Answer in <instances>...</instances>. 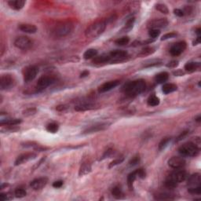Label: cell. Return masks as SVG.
Masks as SVG:
<instances>
[{
	"label": "cell",
	"instance_id": "cell-1",
	"mask_svg": "<svg viewBox=\"0 0 201 201\" xmlns=\"http://www.w3.org/2000/svg\"><path fill=\"white\" fill-rule=\"evenodd\" d=\"M146 88V84L143 80H137L128 82L124 85L123 91L124 94L128 97H136L144 92Z\"/></svg>",
	"mask_w": 201,
	"mask_h": 201
},
{
	"label": "cell",
	"instance_id": "cell-2",
	"mask_svg": "<svg viewBox=\"0 0 201 201\" xmlns=\"http://www.w3.org/2000/svg\"><path fill=\"white\" fill-rule=\"evenodd\" d=\"M106 28V22L103 20H97L86 29L85 35L87 38L95 39L100 36Z\"/></svg>",
	"mask_w": 201,
	"mask_h": 201
},
{
	"label": "cell",
	"instance_id": "cell-3",
	"mask_svg": "<svg viewBox=\"0 0 201 201\" xmlns=\"http://www.w3.org/2000/svg\"><path fill=\"white\" fill-rule=\"evenodd\" d=\"M74 25L71 21H63L58 24L53 30V34L58 38L67 36L73 31Z\"/></svg>",
	"mask_w": 201,
	"mask_h": 201
},
{
	"label": "cell",
	"instance_id": "cell-4",
	"mask_svg": "<svg viewBox=\"0 0 201 201\" xmlns=\"http://www.w3.org/2000/svg\"><path fill=\"white\" fill-rule=\"evenodd\" d=\"M178 152L182 156L195 157L199 154V148L196 146L193 142H187V143L183 144L179 147Z\"/></svg>",
	"mask_w": 201,
	"mask_h": 201
},
{
	"label": "cell",
	"instance_id": "cell-5",
	"mask_svg": "<svg viewBox=\"0 0 201 201\" xmlns=\"http://www.w3.org/2000/svg\"><path fill=\"white\" fill-rule=\"evenodd\" d=\"M33 45V41L25 35H21V36L17 37L14 40V46L17 49L23 50H27L30 49Z\"/></svg>",
	"mask_w": 201,
	"mask_h": 201
},
{
	"label": "cell",
	"instance_id": "cell-6",
	"mask_svg": "<svg viewBox=\"0 0 201 201\" xmlns=\"http://www.w3.org/2000/svg\"><path fill=\"white\" fill-rule=\"evenodd\" d=\"M16 84V80L13 76L9 74L2 75L0 80V88L2 91L13 88Z\"/></svg>",
	"mask_w": 201,
	"mask_h": 201
},
{
	"label": "cell",
	"instance_id": "cell-7",
	"mask_svg": "<svg viewBox=\"0 0 201 201\" xmlns=\"http://www.w3.org/2000/svg\"><path fill=\"white\" fill-rule=\"evenodd\" d=\"M39 73L38 67L35 65H30L28 66L24 69L23 72V77L24 81L25 83H30V82L33 81L35 79Z\"/></svg>",
	"mask_w": 201,
	"mask_h": 201
},
{
	"label": "cell",
	"instance_id": "cell-8",
	"mask_svg": "<svg viewBox=\"0 0 201 201\" xmlns=\"http://www.w3.org/2000/svg\"><path fill=\"white\" fill-rule=\"evenodd\" d=\"M187 178V173L185 170H182V169H176L173 172L170 173L167 178L172 180L173 181L176 182L177 184L182 182L185 181Z\"/></svg>",
	"mask_w": 201,
	"mask_h": 201
},
{
	"label": "cell",
	"instance_id": "cell-9",
	"mask_svg": "<svg viewBox=\"0 0 201 201\" xmlns=\"http://www.w3.org/2000/svg\"><path fill=\"white\" fill-rule=\"evenodd\" d=\"M55 79L52 76H41L37 81V89L38 90H43L51 84H54Z\"/></svg>",
	"mask_w": 201,
	"mask_h": 201
},
{
	"label": "cell",
	"instance_id": "cell-10",
	"mask_svg": "<svg viewBox=\"0 0 201 201\" xmlns=\"http://www.w3.org/2000/svg\"><path fill=\"white\" fill-rule=\"evenodd\" d=\"M168 25V20L167 18H158L152 20L148 23V28L149 29H159L164 28Z\"/></svg>",
	"mask_w": 201,
	"mask_h": 201
},
{
	"label": "cell",
	"instance_id": "cell-11",
	"mask_svg": "<svg viewBox=\"0 0 201 201\" xmlns=\"http://www.w3.org/2000/svg\"><path fill=\"white\" fill-rule=\"evenodd\" d=\"M169 167L174 169H181L185 165V160L181 156H173L168 160Z\"/></svg>",
	"mask_w": 201,
	"mask_h": 201
},
{
	"label": "cell",
	"instance_id": "cell-12",
	"mask_svg": "<svg viewBox=\"0 0 201 201\" xmlns=\"http://www.w3.org/2000/svg\"><path fill=\"white\" fill-rule=\"evenodd\" d=\"M186 43L184 42V41H181V42H178L177 43H174L172 47H170V54L174 57L178 56L186 49Z\"/></svg>",
	"mask_w": 201,
	"mask_h": 201
},
{
	"label": "cell",
	"instance_id": "cell-13",
	"mask_svg": "<svg viewBox=\"0 0 201 201\" xmlns=\"http://www.w3.org/2000/svg\"><path fill=\"white\" fill-rule=\"evenodd\" d=\"M109 56L111 58V61L113 62H120L123 61L127 58V52L122 50H113L109 54Z\"/></svg>",
	"mask_w": 201,
	"mask_h": 201
},
{
	"label": "cell",
	"instance_id": "cell-14",
	"mask_svg": "<svg viewBox=\"0 0 201 201\" xmlns=\"http://www.w3.org/2000/svg\"><path fill=\"white\" fill-rule=\"evenodd\" d=\"M109 124L108 123H98V124H95V125L91 126L90 127L87 128L84 132L82 133L83 134H93V133H97L99 131H105V129H107L109 127Z\"/></svg>",
	"mask_w": 201,
	"mask_h": 201
},
{
	"label": "cell",
	"instance_id": "cell-15",
	"mask_svg": "<svg viewBox=\"0 0 201 201\" xmlns=\"http://www.w3.org/2000/svg\"><path fill=\"white\" fill-rule=\"evenodd\" d=\"M35 157H36V154H35V153H33V152H26V153L20 155L17 158L14 162V165L15 166H19V165L23 164V163H26V162L29 161V160H31V159H35Z\"/></svg>",
	"mask_w": 201,
	"mask_h": 201
},
{
	"label": "cell",
	"instance_id": "cell-16",
	"mask_svg": "<svg viewBox=\"0 0 201 201\" xmlns=\"http://www.w3.org/2000/svg\"><path fill=\"white\" fill-rule=\"evenodd\" d=\"M47 182H48V178L47 177H42L33 180L30 184V186L34 190H40L47 185Z\"/></svg>",
	"mask_w": 201,
	"mask_h": 201
},
{
	"label": "cell",
	"instance_id": "cell-17",
	"mask_svg": "<svg viewBox=\"0 0 201 201\" xmlns=\"http://www.w3.org/2000/svg\"><path fill=\"white\" fill-rule=\"evenodd\" d=\"M120 82L119 80H112V81L106 82L105 84H102L101 87L98 88V91L100 93H105L108 91H111V90L114 89L115 87H117L120 84Z\"/></svg>",
	"mask_w": 201,
	"mask_h": 201
},
{
	"label": "cell",
	"instance_id": "cell-18",
	"mask_svg": "<svg viewBox=\"0 0 201 201\" xmlns=\"http://www.w3.org/2000/svg\"><path fill=\"white\" fill-rule=\"evenodd\" d=\"M100 106L97 104H91V103H85L82 105H76L75 107V110L77 112H85V111L90 110H95V109H99Z\"/></svg>",
	"mask_w": 201,
	"mask_h": 201
},
{
	"label": "cell",
	"instance_id": "cell-19",
	"mask_svg": "<svg viewBox=\"0 0 201 201\" xmlns=\"http://www.w3.org/2000/svg\"><path fill=\"white\" fill-rule=\"evenodd\" d=\"M201 178L199 173L193 174L188 178V185L189 187H199L200 186Z\"/></svg>",
	"mask_w": 201,
	"mask_h": 201
},
{
	"label": "cell",
	"instance_id": "cell-20",
	"mask_svg": "<svg viewBox=\"0 0 201 201\" xmlns=\"http://www.w3.org/2000/svg\"><path fill=\"white\" fill-rule=\"evenodd\" d=\"M18 28L23 32L28 33V34H34L37 32L36 26L31 24H19Z\"/></svg>",
	"mask_w": 201,
	"mask_h": 201
},
{
	"label": "cell",
	"instance_id": "cell-21",
	"mask_svg": "<svg viewBox=\"0 0 201 201\" xmlns=\"http://www.w3.org/2000/svg\"><path fill=\"white\" fill-rule=\"evenodd\" d=\"M26 2L24 0H11L8 1V5L10 8L15 9V10H20L24 6Z\"/></svg>",
	"mask_w": 201,
	"mask_h": 201
},
{
	"label": "cell",
	"instance_id": "cell-22",
	"mask_svg": "<svg viewBox=\"0 0 201 201\" xmlns=\"http://www.w3.org/2000/svg\"><path fill=\"white\" fill-rule=\"evenodd\" d=\"M91 165L89 162H84L82 163L81 167L80 168V171H79V175L80 177L82 176H84L86 174H88L89 173L91 172Z\"/></svg>",
	"mask_w": 201,
	"mask_h": 201
},
{
	"label": "cell",
	"instance_id": "cell-23",
	"mask_svg": "<svg viewBox=\"0 0 201 201\" xmlns=\"http://www.w3.org/2000/svg\"><path fill=\"white\" fill-rule=\"evenodd\" d=\"M111 61V58L109 54H102L99 56H96L93 59V63L94 64H104L107 62Z\"/></svg>",
	"mask_w": 201,
	"mask_h": 201
},
{
	"label": "cell",
	"instance_id": "cell-24",
	"mask_svg": "<svg viewBox=\"0 0 201 201\" xmlns=\"http://www.w3.org/2000/svg\"><path fill=\"white\" fill-rule=\"evenodd\" d=\"M22 120H19V119H6V120L2 119L1 122H0V124L2 127H4V126H17L20 124Z\"/></svg>",
	"mask_w": 201,
	"mask_h": 201
},
{
	"label": "cell",
	"instance_id": "cell-25",
	"mask_svg": "<svg viewBox=\"0 0 201 201\" xmlns=\"http://www.w3.org/2000/svg\"><path fill=\"white\" fill-rule=\"evenodd\" d=\"M178 89V87L176 84H163V87H162V91L163 92V94H168L170 93H173L174 91H177Z\"/></svg>",
	"mask_w": 201,
	"mask_h": 201
},
{
	"label": "cell",
	"instance_id": "cell-26",
	"mask_svg": "<svg viewBox=\"0 0 201 201\" xmlns=\"http://www.w3.org/2000/svg\"><path fill=\"white\" fill-rule=\"evenodd\" d=\"M169 78V74L166 72H162V73H159L155 76V81L157 83V84H164L165 82H167Z\"/></svg>",
	"mask_w": 201,
	"mask_h": 201
},
{
	"label": "cell",
	"instance_id": "cell-27",
	"mask_svg": "<svg viewBox=\"0 0 201 201\" xmlns=\"http://www.w3.org/2000/svg\"><path fill=\"white\" fill-rule=\"evenodd\" d=\"M199 66H200V64L199 62H187L185 65V69L188 73H193L196 69H199Z\"/></svg>",
	"mask_w": 201,
	"mask_h": 201
},
{
	"label": "cell",
	"instance_id": "cell-28",
	"mask_svg": "<svg viewBox=\"0 0 201 201\" xmlns=\"http://www.w3.org/2000/svg\"><path fill=\"white\" fill-rule=\"evenodd\" d=\"M155 51H156V49H155L154 47H145V48L141 50V52L138 54V56L141 57V58L149 56V55H152V54H154Z\"/></svg>",
	"mask_w": 201,
	"mask_h": 201
},
{
	"label": "cell",
	"instance_id": "cell-29",
	"mask_svg": "<svg viewBox=\"0 0 201 201\" xmlns=\"http://www.w3.org/2000/svg\"><path fill=\"white\" fill-rule=\"evenodd\" d=\"M159 102H160V100L156 95H151L148 100H147V104L148 105L151 106V107H155V106H157L159 105Z\"/></svg>",
	"mask_w": 201,
	"mask_h": 201
},
{
	"label": "cell",
	"instance_id": "cell-30",
	"mask_svg": "<svg viewBox=\"0 0 201 201\" xmlns=\"http://www.w3.org/2000/svg\"><path fill=\"white\" fill-rule=\"evenodd\" d=\"M98 55V50L95 49H88L84 52V58L86 60L88 59H91L94 58Z\"/></svg>",
	"mask_w": 201,
	"mask_h": 201
},
{
	"label": "cell",
	"instance_id": "cell-31",
	"mask_svg": "<svg viewBox=\"0 0 201 201\" xmlns=\"http://www.w3.org/2000/svg\"><path fill=\"white\" fill-rule=\"evenodd\" d=\"M137 177L138 176H137V174H136V170L130 173L128 176H127V185H128L130 189H133V184H134V181H135Z\"/></svg>",
	"mask_w": 201,
	"mask_h": 201
},
{
	"label": "cell",
	"instance_id": "cell-32",
	"mask_svg": "<svg viewBox=\"0 0 201 201\" xmlns=\"http://www.w3.org/2000/svg\"><path fill=\"white\" fill-rule=\"evenodd\" d=\"M135 21V18L134 17H131V18L129 19L127 21V23L125 24V26L123 28L122 32H130L131 29L134 27V24Z\"/></svg>",
	"mask_w": 201,
	"mask_h": 201
},
{
	"label": "cell",
	"instance_id": "cell-33",
	"mask_svg": "<svg viewBox=\"0 0 201 201\" xmlns=\"http://www.w3.org/2000/svg\"><path fill=\"white\" fill-rule=\"evenodd\" d=\"M155 199L158 200H165V199H174V197L173 195L170 193H159L155 196Z\"/></svg>",
	"mask_w": 201,
	"mask_h": 201
},
{
	"label": "cell",
	"instance_id": "cell-34",
	"mask_svg": "<svg viewBox=\"0 0 201 201\" xmlns=\"http://www.w3.org/2000/svg\"><path fill=\"white\" fill-rule=\"evenodd\" d=\"M58 129H59V126L57 123H49L48 125L47 126V131L50 133H52V134H55L58 131Z\"/></svg>",
	"mask_w": 201,
	"mask_h": 201
},
{
	"label": "cell",
	"instance_id": "cell-35",
	"mask_svg": "<svg viewBox=\"0 0 201 201\" xmlns=\"http://www.w3.org/2000/svg\"><path fill=\"white\" fill-rule=\"evenodd\" d=\"M112 195L114 196L116 199H120L121 196L123 195V192H122V188L120 186H115L114 188L112 189Z\"/></svg>",
	"mask_w": 201,
	"mask_h": 201
},
{
	"label": "cell",
	"instance_id": "cell-36",
	"mask_svg": "<svg viewBox=\"0 0 201 201\" xmlns=\"http://www.w3.org/2000/svg\"><path fill=\"white\" fill-rule=\"evenodd\" d=\"M171 140V138H169V137H167V138H164L160 141V142L159 143V146H158V149H159V151H162L167 146V145L169 144V142Z\"/></svg>",
	"mask_w": 201,
	"mask_h": 201
},
{
	"label": "cell",
	"instance_id": "cell-37",
	"mask_svg": "<svg viewBox=\"0 0 201 201\" xmlns=\"http://www.w3.org/2000/svg\"><path fill=\"white\" fill-rule=\"evenodd\" d=\"M156 9L158 11H159L160 13H163V14H168L169 13L168 8H167V6L165 4L157 3L156 5Z\"/></svg>",
	"mask_w": 201,
	"mask_h": 201
},
{
	"label": "cell",
	"instance_id": "cell-38",
	"mask_svg": "<svg viewBox=\"0 0 201 201\" xmlns=\"http://www.w3.org/2000/svg\"><path fill=\"white\" fill-rule=\"evenodd\" d=\"M129 42H130V39H129V37L123 36L122 37V38L116 39V41H115V43L118 46H125L127 45V44H128Z\"/></svg>",
	"mask_w": 201,
	"mask_h": 201
},
{
	"label": "cell",
	"instance_id": "cell-39",
	"mask_svg": "<svg viewBox=\"0 0 201 201\" xmlns=\"http://www.w3.org/2000/svg\"><path fill=\"white\" fill-rule=\"evenodd\" d=\"M14 195L17 198H23L24 196H26L27 195V192L26 191L22 188H17L15 189L14 191Z\"/></svg>",
	"mask_w": 201,
	"mask_h": 201
},
{
	"label": "cell",
	"instance_id": "cell-40",
	"mask_svg": "<svg viewBox=\"0 0 201 201\" xmlns=\"http://www.w3.org/2000/svg\"><path fill=\"white\" fill-rule=\"evenodd\" d=\"M36 112H37V109H35V108H28V109L24 110L22 113H23V116L28 117V116H33V115L35 114Z\"/></svg>",
	"mask_w": 201,
	"mask_h": 201
},
{
	"label": "cell",
	"instance_id": "cell-41",
	"mask_svg": "<svg viewBox=\"0 0 201 201\" xmlns=\"http://www.w3.org/2000/svg\"><path fill=\"white\" fill-rule=\"evenodd\" d=\"M164 184L165 186L167 187V188H170V189H174V188H175L176 187L178 186V184H177V183L174 182L172 180L169 179V178H167V179H166V181H165Z\"/></svg>",
	"mask_w": 201,
	"mask_h": 201
},
{
	"label": "cell",
	"instance_id": "cell-42",
	"mask_svg": "<svg viewBox=\"0 0 201 201\" xmlns=\"http://www.w3.org/2000/svg\"><path fill=\"white\" fill-rule=\"evenodd\" d=\"M160 35V30L158 29H149V35L150 39H156Z\"/></svg>",
	"mask_w": 201,
	"mask_h": 201
},
{
	"label": "cell",
	"instance_id": "cell-43",
	"mask_svg": "<svg viewBox=\"0 0 201 201\" xmlns=\"http://www.w3.org/2000/svg\"><path fill=\"white\" fill-rule=\"evenodd\" d=\"M123 160H124V157H123V156H121V157L117 158V159H114L113 161H112L110 163H109V168H112V167H115V166H116V165L120 164V163H123Z\"/></svg>",
	"mask_w": 201,
	"mask_h": 201
},
{
	"label": "cell",
	"instance_id": "cell-44",
	"mask_svg": "<svg viewBox=\"0 0 201 201\" xmlns=\"http://www.w3.org/2000/svg\"><path fill=\"white\" fill-rule=\"evenodd\" d=\"M188 192L191 194H195V195H200L201 193V186L199 187H189L188 188Z\"/></svg>",
	"mask_w": 201,
	"mask_h": 201
},
{
	"label": "cell",
	"instance_id": "cell-45",
	"mask_svg": "<svg viewBox=\"0 0 201 201\" xmlns=\"http://www.w3.org/2000/svg\"><path fill=\"white\" fill-rule=\"evenodd\" d=\"M140 162V156L139 155H136L134 157H132V159L129 161V165L130 166H135V165L138 164Z\"/></svg>",
	"mask_w": 201,
	"mask_h": 201
},
{
	"label": "cell",
	"instance_id": "cell-46",
	"mask_svg": "<svg viewBox=\"0 0 201 201\" xmlns=\"http://www.w3.org/2000/svg\"><path fill=\"white\" fill-rule=\"evenodd\" d=\"M140 6L139 2H132L130 4V10L131 12H136Z\"/></svg>",
	"mask_w": 201,
	"mask_h": 201
},
{
	"label": "cell",
	"instance_id": "cell-47",
	"mask_svg": "<svg viewBox=\"0 0 201 201\" xmlns=\"http://www.w3.org/2000/svg\"><path fill=\"white\" fill-rule=\"evenodd\" d=\"M0 198L2 200H10L13 199V195H11L10 193L7 192V193H1L0 194Z\"/></svg>",
	"mask_w": 201,
	"mask_h": 201
},
{
	"label": "cell",
	"instance_id": "cell-48",
	"mask_svg": "<svg viewBox=\"0 0 201 201\" xmlns=\"http://www.w3.org/2000/svg\"><path fill=\"white\" fill-rule=\"evenodd\" d=\"M136 174L137 176L140 178H145V176H146V173H145V170L142 168H140L138 170H136Z\"/></svg>",
	"mask_w": 201,
	"mask_h": 201
},
{
	"label": "cell",
	"instance_id": "cell-49",
	"mask_svg": "<svg viewBox=\"0 0 201 201\" xmlns=\"http://www.w3.org/2000/svg\"><path fill=\"white\" fill-rule=\"evenodd\" d=\"M176 35H177V34H176V33H174V32L167 33V34L163 35V36H162V38H161V40H162V41H163V40H167V39H169L174 38V37H176Z\"/></svg>",
	"mask_w": 201,
	"mask_h": 201
},
{
	"label": "cell",
	"instance_id": "cell-50",
	"mask_svg": "<svg viewBox=\"0 0 201 201\" xmlns=\"http://www.w3.org/2000/svg\"><path fill=\"white\" fill-rule=\"evenodd\" d=\"M112 153H113V150H112V149H108V150L105 151V153H104V155H103V156H102V157L101 158V159H100V160H102V159H105V158L109 157V156H110L112 154Z\"/></svg>",
	"mask_w": 201,
	"mask_h": 201
},
{
	"label": "cell",
	"instance_id": "cell-51",
	"mask_svg": "<svg viewBox=\"0 0 201 201\" xmlns=\"http://www.w3.org/2000/svg\"><path fill=\"white\" fill-rule=\"evenodd\" d=\"M178 65V61H172L169 62V63L167 64V67L171 68V69H174V68H176Z\"/></svg>",
	"mask_w": 201,
	"mask_h": 201
},
{
	"label": "cell",
	"instance_id": "cell-52",
	"mask_svg": "<svg viewBox=\"0 0 201 201\" xmlns=\"http://www.w3.org/2000/svg\"><path fill=\"white\" fill-rule=\"evenodd\" d=\"M68 105H60L57 106L56 107V110L58 111V112H64V111H65L66 109H68Z\"/></svg>",
	"mask_w": 201,
	"mask_h": 201
},
{
	"label": "cell",
	"instance_id": "cell-53",
	"mask_svg": "<svg viewBox=\"0 0 201 201\" xmlns=\"http://www.w3.org/2000/svg\"><path fill=\"white\" fill-rule=\"evenodd\" d=\"M174 13L176 15V16L180 17H183L184 15H185L184 14V12H183L182 9H174Z\"/></svg>",
	"mask_w": 201,
	"mask_h": 201
},
{
	"label": "cell",
	"instance_id": "cell-54",
	"mask_svg": "<svg viewBox=\"0 0 201 201\" xmlns=\"http://www.w3.org/2000/svg\"><path fill=\"white\" fill-rule=\"evenodd\" d=\"M63 185V181H56L53 183V186L54 188H61Z\"/></svg>",
	"mask_w": 201,
	"mask_h": 201
},
{
	"label": "cell",
	"instance_id": "cell-55",
	"mask_svg": "<svg viewBox=\"0 0 201 201\" xmlns=\"http://www.w3.org/2000/svg\"><path fill=\"white\" fill-rule=\"evenodd\" d=\"M187 133H188V131H184V132L181 133V134H180L179 136H178V138H177V139H176V141H181V139H183V138H184V137L186 135Z\"/></svg>",
	"mask_w": 201,
	"mask_h": 201
},
{
	"label": "cell",
	"instance_id": "cell-56",
	"mask_svg": "<svg viewBox=\"0 0 201 201\" xmlns=\"http://www.w3.org/2000/svg\"><path fill=\"white\" fill-rule=\"evenodd\" d=\"M89 74H90L89 71L85 70V71H84V72H83L81 74H80V77H81V78H84V77H87V76H88Z\"/></svg>",
	"mask_w": 201,
	"mask_h": 201
},
{
	"label": "cell",
	"instance_id": "cell-57",
	"mask_svg": "<svg viewBox=\"0 0 201 201\" xmlns=\"http://www.w3.org/2000/svg\"><path fill=\"white\" fill-rule=\"evenodd\" d=\"M173 74H174L175 76H182V75H184V73H183L181 70H178V71H176V72H174V73H173Z\"/></svg>",
	"mask_w": 201,
	"mask_h": 201
},
{
	"label": "cell",
	"instance_id": "cell-58",
	"mask_svg": "<svg viewBox=\"0 0 201 201\" xmlns=\"http://www.w3.org/2000/svg\"><path fill=\"white\" fill-rule=\"evenodd\" d=\"M199 43H200V36H198L197 39L193 42V46L198 45V44Z\"/></svg>",
	"mask_w": 201,
	"mask_h": 201
},
{
	"label": "cell",
	"instance_id": "cell-59",
	"mask_svg": "<svg viewBox=\"0 0 201 201\" xmlns=\"http://www.w3.org/2000/svg\"><path fill=\"white\" fill-rule=\"evenodd\" d=\"M200 31H201L200 28H197L196 30V34H197L198 36H200Z\"/></svg>",
	"mask_w": 201,
	"mask_h": 201
},
{
	"label": "cell",
	"instance_id": "cell-60",
	"mask_svg": "<svg viewBox=\"0 0 201 201\" xmlns=\"http://www.w3.org/2000/svg\"><path fill=\"white\" fill-rule=\"evenodd\" d=\"M8 186V184H2V185H1V189H3L5 187H7Z\"/></svg>",
	"mask_w": 201,
	"mask_h": 201
},
{
	"label": "cell",
	"instance_id": "cell-61",
	"mask_svg": "<svg viewBox=\"0 0 201 201\" xmlns=\"http://www.w3.org/2000/svg\"><path fill=\"white\" fill-rule=\"evenodd\" d=\"M200 120H201V116H199L197 118H196V121L200 122Z\"/></svg>",
	"mask_w": 201,
	"mask_h": 201
}]
</instances>
